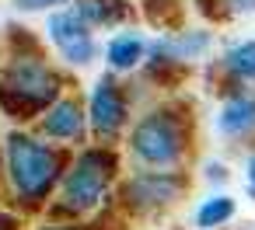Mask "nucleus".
<instances>
[{
	"label": "nucleus",
	"instance_id": "4468645a",
	"mask_svg": "<svg viewBox=\"0 0 255 230\" xmlns=\"http://www.w3.org/2000/svg\"><path fill=\"white\" fill-rule=\"evenodd\" d=\"M224 14H255V0H220Z\"/></svg>",
	"mask_w": 255,
	"mask_h": 230
},
{
	"label": "nucleus",
	"instance_id": "f03ea898",
	"mask_svg": "<svg viewBox=\"0 0 255 230\" xmlns=\"http://www.w3.org/2000/svg\"><path fill=\"white\" fill-rule=\"evenodd\" d=\"M60 101V74L42 53H18L0 70V112L11 119H42Z\"/></svg>",
	"mask_w": 255,
	"mask_h": 230
},
{
	"label": "nucleus",
	"instance_id": "7ed1b4c3",
	"mask_svg": "<svg viewBox=\"0 0 255 230\" xmlns=\"http://www.w3.org/2000/svg\"><path fill=\"white\" fill-rule=\"evenodd\" d=\"M116 171H119L116 150H109V147H88V150H81L77 160L67 167V174H63V181H60V199H56V206H60L63 213H70V216L91 213V209L105 199V192H109Z\"/></svg>",
	"mask_w": 255,
	"mask_h": 230
},
{
	"label": "nucleus",
	"instance_id": "a211bd4d",
	"mask_svg": "<svg viewBox=\"0 0 255 230\" xmlns=\"http://www.w3.org/2000/svg\"><path fill=\"white\" fill-rule=\"evenodd\" d=\"M46 230H70V227H46Z\"/></svg>",
	"mask_w": 255,
	"mask_h": 230
},
{
	"label": "nucleus",
	"instance_id": "f257e3e1",
	"mask_svg": "<svg viewBox=\"0 0 255 230\" xmlns=\"http://www.w3.org/2000/svg\"><path fill=\"white\" fill-rule=\"evenodd\" d=\"M4 157H7L11 192L28 209L42 206L49 199V192L63 181V153L53 150L49 143H42L32 133H21V129L7 133Z\"/></svg>",
	"mask_w": 255,
	"mask_h": 230
},
{
	"label": "nucleus",
	"instance_id": "f8f14e48",
	"mask_svg": "<svg viewBox=\"0 0 255 230\" xmlns=\"http://www.w3.org/2000/svg\"><path fill=\"white\" fill-rule=\"evenodd\" d=\"M234 216V199L231 195H210L203 199V206L196 209V227L199 230H217Z\"/></svg>",
	"mask_w": 255,
	"mask_h": 230
},
{
	"label": "nucleus",
	"instance_id": "6e6552de",
	"mask_svg": "<svg viewBox=\"0 0 255 230\" xmlns=\"http://www.w3.org/2000/svg\"><path fill=\"white\" fill-rule=\"evenodd\" d=\"M255 129V91L238 87L224 98L217 112V133L224 136H248Z\"/></svg>",
	"mask_w": 255,
	"mask_h": 230
},
{
	"label": "nucleus",
	"instance_id": "20e7f679",
	"mask_svg": "<svg viewBox=\"0 0 255 230\" xmlns=\"http://www.w3.org/2000/svg\"><path fill=\"white\" fill-rule=\"evenodd\" d=\"M189 126L175 108H157L129 129V153L147 167H175L185 157Z\"/></svg>",
	"mask_w": 255,
	"mask_h": 230
},
{
	"label": "nucleus",
	"instance_id": "2eb2a0df",
	"mask_svg": "<svg viewBox=\"0 0 255 230\" xmlns=\"http://www.w3.org/2000/svg\"><path fill=\"white\" fill-rule=\"evenodd\" d=\"M245 181H248V195L255 199V153H252L248 164H245Z\"/></svg>",
	"mask_w": 255,
	"mask_h": 230
},
{
	"label": "nucleus",
	"instance_id": "dca6fc26",
	"mask_svg": "<svg viewBox=\"0 0 255 230\" xmlns=\"http://www.w3.org/2000/svg\"><path fill=\"white\" fill-rule=\"evenodd\" d=\"M206 171H210V174H206V178H210V181H217V178H220V181H224V178H227V167H224V164H210V167H206Z\"/></svg>",
	"mask_w": 255,
	"mask_h": 230
},
{
	"label": "nucleus",
	"instance_id": "423d86ee",
	"mask_svg": "<svg viewBox=\"0 0 255 230\" xmlns=\"http://www.w3.org/2000/svg\"><path fill=\"white\" fill-rule=\"evenodd\" d=\"M182 192H185V178L178 171H140L126 181L123 199L136 213H154V209L171 206Z\"/></svg>",
	"mask_w": 255,
	"mask_h": 230
},
{
	"label": "nucleus",
	"instance_id": "0eeeda50",
	"mask_svg": "<svg viewBox=\"0 0 255 230\" xmlns=\"http://www.w3.org/2000/svg\"><path fill=\"white\" fill-rule=\"evenodd\" d=\"M88 122H91V133L98 140H116L123 133V126L129 122V105H126V94L123 87L112 80V77H102L91 91V105H88Z\"/></svg>",
	"mask_w": 255,
	"mask_h": 230
},
{
	"label": "nucleus",
	"instance_id": "f3484780",
	"mask_svg": "<svg viewBox=\"0 0 255 230\" xmlns=\"http://www.w3.org/2000/svg\"><path fill=\"white\" fill-rule=\"evenodd\" d=\"M0 230H18V220L7 216V213H0Z\"/></svg>",
	"mask_w": 255,
	"mask_h": 230
},
{
	"label": "nucleus",
	"instance_id": "9b49d317",
	"mask_svg": "<svg viewBox=\"0 0 255 230\" xmlns=\"http://www.w3.org/2000/svg\"><path fill=\"white\" fill-rule=\"evenodd\" d=\"M224 70H227L234 80H255V39L234 42V46L224 53Z\"/></svg>",
	"mask_w": 255,
	"mask_h": 230
},
{
	"label": "nucleus",
	"instance_id": "39448f33",
	"mask_svg": "<svg viewBox=\"0 0 255 230\" xmlns=\"http://www.w3.org/2000/svg\"><path fill=\"white\" fill-rule=\"evenodd\" d=\"M46 32H49V42L53 49L70 63V67H88L95 56H98V42H95V32L70 11H53L49 21H46Z\"/></svg>",
	"mask_w": 255,
	"mask_h": 230
},
{
	"label": "nucleus",
	"instance_id": "1a4fd4ad",
	"mask_svg": "<svg viewBox=\"0 0 255 230\" xmlns=\"http://www.w3.org/2000/svg\"><path fill=\"white\" fill-rule=\"evenodd\" d=\"M84 108L77 98H60L46 115H42V133L49 140H77L84 133Z\"/></svg>",
	"mask_w": 255,
	"mask_h": 230
},
{
	"label": "nucleus",
	"instance_id": "9d476101",
	"mask_svg": "<svg viewBox=\"0 0 255 230\" xmlns=\"http://www.w3.org/2000/svg\"><path fill=\"white\" fill-rule=\"evenodd\" d=\"M143 56H147V42H143V35H136V32H123V35L109 39V46H105V63H109L116 74L136 70V67L143 63Z\"/></svg>",
	"mask_w": 255,
	"mask_h": 230
},
{
	"label": "nucleus",
	"instance_id": "ddd939ff",
	"mask_svg": "<svg viewBox=\"0 0 255 230\" xmlns=\"http://www.w3.org/2000/svg\"><path fill=\"white\" fill-rule=\"evenodd\" d=\"M60 4H70V0H14L18 11H53Z\"/></svg>",
	"mask_w": 255,
	"mask_h": 230
}]
</instances>
